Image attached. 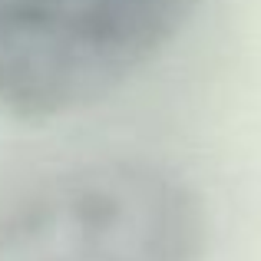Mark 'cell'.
Instances as JSON below:
<instances>
[{"label":"cell","instance_id":"cell-1","mask_svg":"<svg viewBox=\"0 0 261 261\" xmlns=\"http://www.w3.org/2000/svg\"><path fill=\"white\" fill-rule=\"evenodd\" d=\"M202 251L195 189L136 155L53 172L0 212V261H202Z\"/></svg>","mask_w":261,"mask_h":261},{"label":"cell","instance_id":"cell-2","mask_svg":"<svg viewBox=\"0 0 261 261\" xmlns=\"http://www.w3.org/2000/svg\"><path fill=\"white\" fill-rule=\"evenodd\" d=\"M202 0H0V119L70 116L113 96Z\"/></svg>","mask_w":261,"mask_h":261}]
</instances>
